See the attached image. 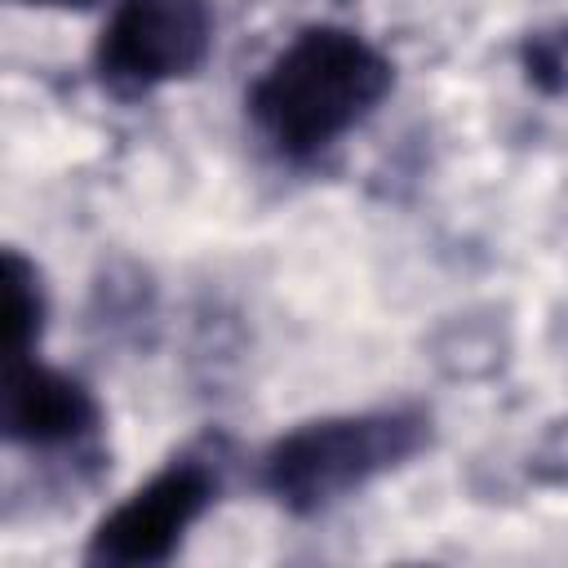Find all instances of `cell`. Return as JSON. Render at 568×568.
<instances>
[{
	"instance_id": "1",
	"label": "cell",
	"mask_w": 568,
	"mask_h": 568,
	"mask_svg": "<svg viewBox=\"0 0 568 568\" xmlns=\"http://www.w3.org/2000/svg\"><path fill=\"white\" fill-rule=\"evenodd\" d=\"M390 89V62L346 27L297 31L248 93V115L262 138L288 155L311 160L346 138Z\"/></svg>"
},
{
	"instance_id": "2",
	"label": "cell",
	"mask_w": 568,
	"mask_h": 568,
	"mask_svg": "<svg viewBox=\"0 0 568 568\" xmlns=\"http://www.w3.org/2000/svg\"><path fill=\"white\" fill-rule=\"evenodd\" d=\"M426 444V417L386 408V413H346L320 417L280 435L262 457L266 493L293 510L315 515L377 475L404 466Z\"/></svg>"
},
{
	"instance_id": "3",
	"label": "cell",
	"mask_w": 568,
	"mask_h": 568,
	"mask_svg": "<svg viewBox=\"0 0 568 568\" xmlns=\"http://www.w3.org/2000/svg\"><path fill=\"white\" fill-rule=\"evenodd\" d=\"M209 49V0H115L93 44V67L115 93H151L191 75Z\"/></svg>"
},
{
	"instance_id": "4",
	"label": "cell",
	"mask_w": 568,
	"mask_h": 568,
	"mask_svg": "<svg viewBox=\"0 0 568 568\" xmlns=\"http://www.w3.org/2000/svg\"><path fill=\"white\" fill-rule=\"evenodd\" d=\"M213 497L217 479L204 462H169L93 528L89 559L120 568L164 564L213 506Z\"/></svg>"
},
{
	"instance_id": "5",
	"label": "cell",
	"mask_w": 568,
	"mask_h": 568,
	"mask_svg": "<svg viewBox=\"0 0 568 568\" xmlns=\"http://www.w3.org/2000/svg\"><path fill=\"white\" fill-rule=\"evenodd\" d=\"M98 399L93 390L62 373L40 364L36 355H18L4 368V435L22 448H67L98 426Z\"/></svg>"
},
{
	"instance_id": "6",
	"label": "cell",
	"mask_w": 568,
	"mask_h": 568,
	"mask_svg": "<svg viewBox=\"0 0 568 568\" xmlns=\"http://www.w3.org/2000/svg\"><path fill=\"white\" fill-rule=\"evenodd\" d=\"M44 328V284L22 253H4V346L9 359L31 355Z\"/></svg>"
},
{
	"instance_id": "7",
	"label": "cell",
	"mask_w": 568,
	"mask_h": 568,
	"mask_svg": "<svg viewBox=\"0 0 568 568\" xmlns=\"http://www.w3.org/2000/svg\"><path fill=\"white\" fill-rule=\"evenodd\" d=\"M31 4H89V0H31Z\"/></svg>"
}]
</instances>
